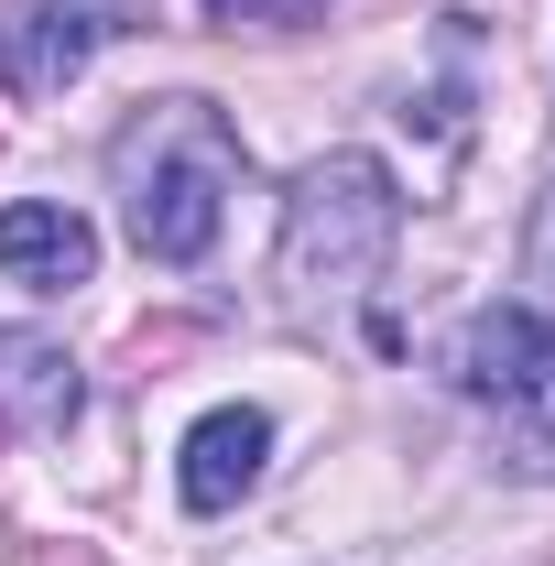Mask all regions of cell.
Here are the masks:
<instances>
[{
  "mask_svg": "<svg viewBox=\"0 0 555 566\" xmlns=\"http://www.w3.org/2000/svg\"><path fill=\"white\" fill-rule=\"evenodd\" d=\"M523 273L555 294V186H545V208H534V229H523Z\"/></svg>",
  "mask_w": 555,
  "mask_h": 566,
  "instance_id": "9c48e42d",
  "label": "cell"
},
{
  "mask_svg": "<svg viewBox=\"0 0 555 566\" xmlns=\"http://www.w3.org/2000/svg\"><path fill=\"white\" fill-rule=\"evenodd\" d=\"M262 458H273V415H262V403H218V415H197L186 447H175V491H186V512H229V501L262 480Z\"/></svg>",
  "mask_w": 555,
  "mask_h": 566,
  "instance_id": "5b68a950",
  "label": "cell"
},
{
  "mask_svg": "<svg viewBox=\"0 0 555 566\" xmlns=\"http://www.w3.org/2000/svg\"><path fill=\"white\" fill-rule=\"evenodd\" d=\"M404 240V186L381 153H316L283 197V283L294 294H348L392 262Z\"/></svg>",
  "mask_w": 555,
  "mask_h": 566,
  "instance_id": "7a4b0ae2",
  "label": "cell"
},
{
  "mask_svg": "<svg viewBox=\"0 0 555 566\" xmlns=\"http://www.w3.org/2000/svg\"><path fill=\"white\" fill-rule=\"evenodd\" d=\"M501 469L512 480H555V381L523 392V403H501Z\"/></svg>",
  "mask_w": 555,
  "mask_h": 566,
  "instance_id": "ba28073f",
  "label": "cell"
},
{
  "mask_svg": "<svg viewBox=\"0 0 555 566\" xmlns=\"http://www.w3.org/2000/svg\"><path fill=\"white\" fill-rule=\"evenodd\" d=\"M109 186H121V229L142 262H208L229 186H240V132L208 98H142L121 142H109Z\"/></svg>",
  "mask_w": 555,
  "mask_h": 566,
  "instance_id": "6da1fadb",
  "label": "cell"
},
{
  "mask_svg": "<svg viewBox=\"0 0 555 566\" xmlns=\"http://www.w3.org/2000/svg\"><path fill=\"white\" fill-rule=\"evenodd\" d=\"M283 0H208V22H273Z\"/></svg>",
  "mask_w": 555,
  "mask_h": 566,
  "instance_id": "30bf717a",
  "label": "cell"
},
{
  "mask_svg": "<svg viewBox=\"0 0 555 566\" xmlns=\"http://www.w3.org/2000/svg\"><path fill=\"white\" fill-rule=\"evenodd\" d=\"M98 11H76V0H33V11H0V87L11 98H55V87H76L87 76V55H98Z\"/></svg>",
  "mask_w": 555,
  "mask_h": 566,
  "instance_id": "277c9868",
  "label": "cell"
},
{
  "mask_svg": "<svg viewBox=\"0 0 555 566\" xmlns=\"http://www.w3.org/2000/svg\"><path fill=\"white\" fill-rule=\"evenodd\" d=\"M0 273L22 283V294H76V283L98 273V229L55 197H11L0 208Z\"/></svg>",
  "mask_w": 555,
  "mask_h": 566,
  "instance_id": "8992f818",
  "label": "cell"
},
{
  "mask_svg": "<svg viewBox=\"0 0 555 566\" xmlns=\"http://www.w3.org/2000/svg\"><path fill=\"white\" fill-rule=\"evenodd\" d=\"M447 381L469 392V403H523V392H545L555 381V305H480L469 327H458V349H447Z\"/></svg>",
  "mask_w": 555,
  "mask_h": 566,
  "instance_id": "3957f363",
  "label": "cell"
},
{
  "mask_svg": "<svg viewBox=\"0 0 555 566\" xmlns=\"http://www.w3.org/2000/svg\"><path fill=\"white\" fill-rule=\"evenodd\" d=\"M55 424H76V359L33 327H0V447L55 436Z\"/></svg>",
  "mask_w": 555,
  "mask_h": 566,
  "instance_id": "52a82bcc",
  "label": "cell"
}]
</instances>
